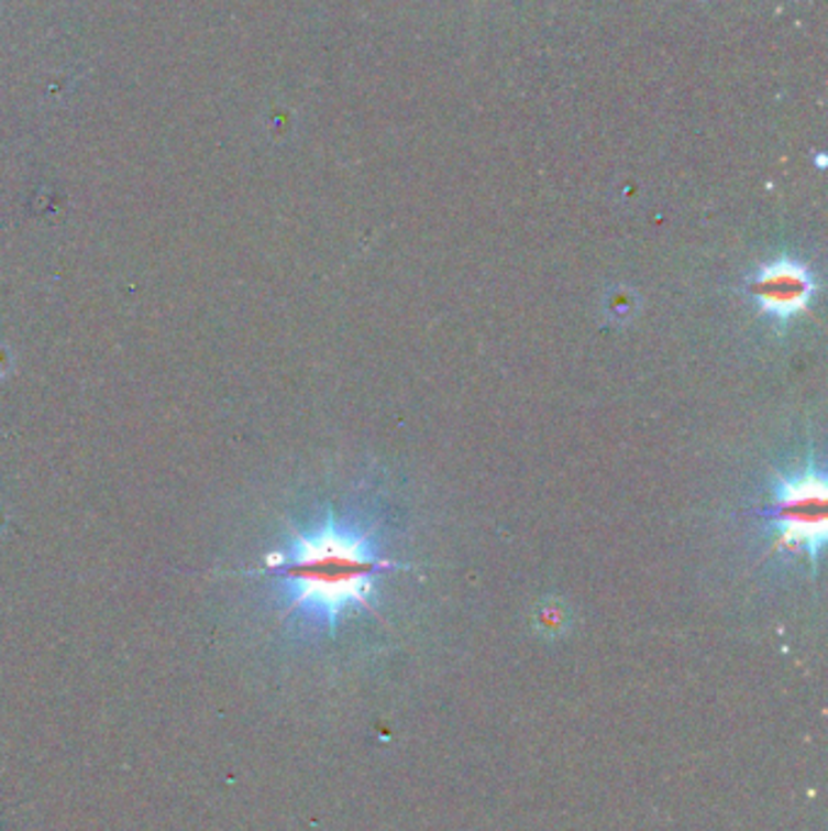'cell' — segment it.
Wrapping results in <instances>:
<instances>
[{"mask_svg": "<svg viewBox=\"0 0 828 831\" xmlns=\"http://www.w3.org/2000/svg\"><path fill=\"white\" fill-rule=\"evenodd\" d=\"M761 516L771 523L773 553L802 559L814 569L826 543V477L821 467L804 462L795 470L780 472Z\"/></svg>", "mask_w": 828, "mask_h": 831, "instance_id": "2", "label": "cell"}, {"mask_svg": "<svg viewBox=\"0 0 828 831\" xmlns=\"http://www.w3.org/2000/svg\"><path fill=\"white\" fill-rule=\"evenodd\" d=\"M401 569L404 561L384 553L375 531L329 516L291 537L273 573L285 581L291 608L333 630L350 613L372 611L377 581Z\"/></svg>", "mask_w": 828, "mask_h": 831, "instance_id": "1", "label": "cell"}, {"mask_svg": "<svg viewBox=\"0 0 828 831\" xmlns=\"http://www.w3.org/2000/svg\"><path fill=\"white\" fill-rule=\"evenodd\" d=\"M816 289H819V283H816L814 273L804 263L792 259L771 261L758 267L749 285L758 309L775 321H792L807 314Z\"/></svg>", "mask_w": 828, "mask_h": 831, "instance_id": "3", "label": "cell"}]
</instances>
